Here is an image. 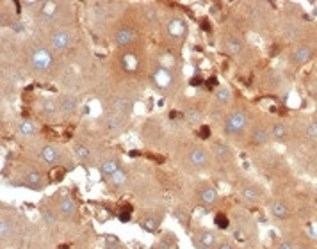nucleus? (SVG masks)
Segmentation results:
<instances>
[{
    "label": "nucleus",
    "mask_w": 317,
    "mask_h": 249,
    "mask_svg": "<svg viewBox=\"0 0 317 249\" xmlns=\"http://www.w3.org/2000/svg\"><path fill=\"white\" fill-rule=\"evenodd\" d=\"M153 80H155V84L161 89H166L168 86L171 84V75L168 73L164 68H161V69H157V71H155V75H153Z\"/></svg>",
    "instance_id": "bb28decb"
},
{
    "label": "nucleus",
    "mask_w": 317,
    "mask_h": 249,
    "mask_svg": "<svg viewBox=\"0 0 317 249\" xmlns=\"http://www.w3.org/2000/svg\"><path fill=\"white\" fill-rule=\"evenodd\" d=\"M305 134H307V137L310 139V141H317V121L308 123Z\"/></svg>",
    "instance_id": "c9c22d12"
},
{
    "label": "nucleus",
    "mask_w": 317,
    "mask_h": 249,
    "mask_svg": "<svg viewBox=\"0 0 317 249\" xmlns=\"http://www.w3.org/2000/svg\"><path fill=\"white\" fill-rule=\"evenodd\" d=\"M241 196L249 203H259L264 198V192L260 187L253 185V183H246V185L241 187Z\"/></svg>",
    "instance_id": "9b49d317"
},
{
    "label": "nucleus",
    "mask_w": 317,
    "mask_h": 249,
    "mask_svg": "<svg viewBox=\"0 0 317 249\" xmlns=\"http://www.w3.org/2000/svg\"><path fill=\"white\" fill-rule=\"evenodd\" d=\"M276 249H294L293 242H289V240H282L278 246H276Z\"/></svg>",
    "instance_id": "58836bf2"
},
{
    "label": "nucleus",
    "mask_w": 317,
    "mask_h": 249,
    "mask_svg": "<svg viewBox=\"0 0 317 249\" xmlns=\"http://www.w3.org/2000/svg\"><path fill=\"white\" fill-rule=\"evenodd\" d=\"M134 39H136V32L132 29H127V27L120 29L116 34H114V43H116L118 46H128Z\"/></svg>",
    "instance_id": "dca6fc26"
},
{
    "label": "nucleus",
    "mask_w": 317,
    "mask_h": 249,
    "mask_svg": "<svg viewBox=\"0 0 317 249\" xmlns=\"http://www.w3.org/2000/svg\"><path fill=\"white\" fill-rule=\"evenodd\" d=\"M210 162V153L207 148L203 146H196L191 150L189 153V164L196 169H203V167L209 166Z\"/></svg>",
    "instance_id": "20e7f679"
},
{
    "label": "nucleus",
    "mask_w": 317,
    "mask_h": 249,
    "mask_svg": "<svg viewBox=\"0 0 317 249\" xmlns=\"http://www.w3.org/2000/svg\"><path fill=\"white\" fill-rule=\"evenodd\" d=\"M105 246H107V249H118L120 248V240L116 237H112V235H107L105 237Z\"/></svg>",
    "instance_id": "e433bc0d"
},
{
    "label": "nucleus",
    "mask_w": 317,
    "mask_h": 249,
    "mask_svg": "<svg viewBox=\"0 0 317 249\" xmlns=\"http://www.w3.org/2000/svg\"><path fill=\"white\" fill-rule=\"evenodd\" d=\"M218 249H235V248L232 246V242H226V240H224V242H219V244H218Z\"/></svg>",
    "instance_id": "79ce46f5"
},
{
    "label": "nucleus",
    "mask_w": 317,
    "mask_h": 249,
    "mask_svg": "<svg viewBox=\"0 0 317 249\" xmlns=\"http://www.w3.org/2000/svg\"><path fill=\"white\" fill-rule=\"evenodd\" d=\"M29 63H30V68L34 69V71H38V73H47L54 66V55H52L50 50L39 46V48L32 50V54L29 57Z\"/></svg>",
    "instance_id": "f257e3e1"
},
{
    "label": "nucleus",
    "mask_w": 317,
    "mask_h": 249,
    "mask_svg": "<svg viewBox=\"0 0 317 249\" xmlns=\"http://www.w3.org/2000/svg\"><path fill=\"white\" fill-rule=\"evenodd\" d=\"M39 111H41V114L47 117H55L57 113H61V111H59V103L55 102V100H52V98L41 100V102H39Z\"/></svg>",
    "instance_id": "a211bd4d"
},
{
    "label": "nucleus",
    "mask_w": 317,
    "mask_h": 249,
    "mask_svg": "<svg viewBox=\"0 0 317 249\" xmlns=\"http://www.w3.org/2000/svg\"><path fill=\"white\" fill-rule=\"evenodd\" d=\"M269 212H271V215L273 217H276V219L283 221L287 219L289 215H291V212H289V206L283 203V201H273L271 203V206H269Z\"/></svg>",
    "instance_id": "6ab92c4d"
},
{
    "label": "nucleus",
    "mask_w": 317,
    "mask_h": 249,
    "mask_svg": "<svg viewBox=\"0 0 317 249\" xmlns=\"http://www.w3.org/2000/svg\"><path fill=\"white\" fill-rule=\"evenodd\" d=\"M0 235H2V240H7L13 235V226H11V221L7 217H2V221H0Z\"/></svg>",
    "instance_id": "2f4dec72"
},
{
    "label": "nucleus",
    "mask_w": 317,
    "mask_h": 249,
    "mask_svg": "<svg viewBox=\"0 0 317 249\" xmlns=\"http://www.w3.org/2000/svg\"><path fill=\"white\" fill-rule=\"evenodd\" d=\"M168 32H170L173 38H182L184 32H186V23H184L180 18H173L170 23H168Z\"/></svg>",
    "instance_id": "b1692460"
},
{
    "label": "nucleus",
    "mask_w": 317,
    "mask_h": 249,
    "mask_svg": "<svg viewBox=\"0 0 317 249\" xmlns=\"http://www.w3.org/2000/svg\"><path fill=\"white\" fill-rule=\"evenodd\" d=\"M122 64H123V69H125V71H136L137 69V57L134 54H127L122 59Z\"/></svg>",
    "instance_id": "7c9ffc66"
},
{
    "label": "nucleus",
    "mask_w": 317,
    "mask_h": 249,
    "mask_svg": "<svg viewBox=\"0 0 317 249\" xmlns=\"http://www.w3.org/2000/svg\"><path fill=\"white\" fill-rule=\"evenodd\" d=\"M159 249H171V242L164 237V239L159 242Z\"/></svg>",
    "instance_id": "a19ab883"
},
{
    "label": "nucleus",
    "mask_w": 317,
    "mask_h": 249,
    "mask_svg": "<svg viewBox=\"0 0 317 249\" xmlns=\"http://www.w3.org/2000/svg\"><path fill=\"white\" fill-rule=\"evenodd\" d=\"M72 41H73V39H72V34L64 29L55 30V32H52V36H50V45H52V48H54L55 52H64V50H68L70 46H72Z\"/></svg>",
    "instance_id": "7ed1b4c3"
},
{
    "label": "nucleus",
    "mask_w": 317,
    "mask_h": 249,
    "mask_svg": "<svg viewBox=\"0 0 317 249\" xmlns=\"http://www.w3.org/2000/svg\"><path fill=\"white\" fill-rule=\"evenodd\" d=\"M59 103V111L64 114V116H72V114L77 113L78 109V100L72 94H63V96L57 98Z\"/></svg>",
    "instance_id": "6e6552de"
},
{
    "label": "nucleus",
    "mask_w": 317,
    "mask_h": 249,
    "mask_svg": "<svg viewBox=\"0 0 317 249\" xmlns=\"http://www.w3.org/2000/svg\"><path fill=\"white\" fill-rule=\"evenodd\" d=\"M132 107H134V102L127 96H116V98H112V102H111L112 113L123 114V116H127V114L132 111Z\"/></svg>",
    "instance_id": "9d476101"
},
{
    "label": "nucleus",
    "mask_w": 317,
    "mask_h": 249,
    "mask_svg": "<svg viewBox=\"0 0 317 249\" xmlns=\"http://www.w3.org/2000/svg\"><path fill=\"white\" fill-rule=\"evenodd\" d=\"M187 121L193 123V125H198V123L203 121V113L200 109H189L187 111Z\"/></svg>",
    "instance_id": "473e14b6"
},
{
    "label": "nucleus",
    "mask_w": 317,
    "mask_h": 249,
    "mask_svg": "<svg viewBox=\"0 0 317 249\" xmlns=\"http://www.w3.org/2000/svg\"><path fill=\"white\" fill-rule=\"evenodd\" d=\"M39 158L45 164H49V166H55L57 162H61V152H59V148L54 146V144H45L39 150Z\"/></svg>",
    "instance_id": "0eeeda50"
},
{
    "label": "nucleus",
    "mask_w": 317,
    "mask_h": 249,
    "mask_svg": "<svg viewBox=\"0 0 317 249\" xmlns=\"http://www.w3.org/2000/svg\"><path fill=\"white\" fill-rule=\"evenodd\" d=\"M200 201L203 205H214L218 201V191L212 185H203L200 189Z\"/></svg>",
    "instance_id": "aec40b11"
},
{
    "label": "nucleus",
    "mask_w": 317,
    "mask_h": 249,
    "mask_svg": "<svg viewBox=\"0 0 317 249\" xmlns=\"http://www.w3.org/2000/svg\"><path fill=\"white\" fill-rule=\"evenodd\" d=\"M127 181H128V173L123 167L109 178V183H111L112 189H122L123 185H127Z\"/></svg>",
    "instance_id": "5701e85b"
},
{
    "label": "nucleus",
    "mask_w": 317,
    "mask_h": 249,
    "mask_svg": "<svg viewBox=\"0 0 317 249\" xmlns=\"http://www.w3.org/2000/svg\"><path fill=\"white\" fill-rule=\"evenodd\" d=\"M216 100L219 103H228L232 100V91L228 88H221L218 89V93H216Z\"/></svg>",
    "instance_id": "72a5a7b5"
},
{
    "label": "nucleus",
    "mask_w": 317,
    "mask_h": 249,
    "mask_svg": "<svg viewBox=\"0 0 317 249\" xmlns=\"http://www.w3.org/2000/svg\"><path fill=\"white\" fill-rule=\"evenodd\" d=\"M269 139H271V134H269V130L266 127H260V125H257V127L251 130V142H253V144H257V146H264V144H268Z\"/></svg>",
    "instance_id": "f3484780"
},
{
    "label": "nucleus",
    "mask_w": 317,
    "mask_h": 249,
    "mask_svg": "<svg viewBox=\"0 0 317 249\" xmlns=\"http://www.w3.org/2000/svg\"><path fill=\"white\" fill-rule=\"evenodd\" d=\"M55 210H57L61 215H64V217H72V215H75V212H77V203H75L70 196H63V198H59L57 200V208H55Z\"/></svg>",
    "instance_id": "f8f14e48"
},
{
    "label": "nucleus",
    "mask_w": 317,
    "mask_h": 249,
    "mask_svg": "<svg viewBox=\"0 0 317 249\" xmlns=\"http://www.w3.org/2000/svg\"><path fill=\"white\" fill-rule=\"evenodd\" d=\"M200 137H201V139H209V137H210L209 127H201L200 128Z\"/></svg>",
    "instance_id": "ea45409f"
},
{
    "label": "nucleus",
    "mask_w": 317,
    "mask_h": 249,
    "mask_svg": "<svg viewBox=\"0 0 317 249\" xmlns=\"http://www.w3.org/2000/svg\"><path fill=\"white\" fill-rule=\"evenodd\" d=\"M271 137L276 139V141H283L285 137H287V127L283 125V123H273V127L269 130Z\"/></svg>",
    "instance_id": "cd10ccee"
},
{
    "label": "nucleus",
    "mask_w": 317,
    "mask_h": 249,
    "mask_svg": "<svg viewBox=\"0 0 317 249\" xmlns=\"http://www.w3.org/2000/svg\"><path fill=\"white\" fill-rule=\"evenodd\" d=\"M212 153H214L216 158L221 162H226L232 158V150H230L226 144H223V142H216L214 146H212Z\"/></svg>",
    "instance_id": "412c9836"
},
{
    "label": "nucleus",
    "mask_w": 317,
    "mask_h": 249,
    "mask_svg": "<svg viewBox=\"0 0 317 249\" xmlns=\"http://www.w3.org/2000/svg\"><path fill=\"white\" fill-rule=\"evenodd\" d=\"M216 233L210 230H198L196 231V237H195V244L198 249H212L216 248Z\"/></svg>",
    "instance_id": "423d86ee"
},
{
    "label": "nucleus",
    "mask_w": 317,
    "mask_h": 249,
    "mask_svg": "<svg viewBox=\"0 0 317 249\" xmlns=\"http://www.w3.org/2000/svg\"><path fill=\"white\" fill-rule=\"evenodd\" d=\"M73 153L80 162H91L93 160V153L89 150V146L82 144V142H77L73 146Z\"/></svg>",
    "instance_id": "4be33fe9"
},
{
    "label": "nucleus",
    "mask_w": 317,
    "mask_h": 249,
    "mask_svg": "<svg viewBox=\"0 0 317 249\" xmlns=\"http://www.w3.org/2000/svg\"><path fill=\"white\" fill-rule=\"evenodd\" d=\"M22 178H24V180L20 181V185H25V187H29V189H34V191H39V189L43 187V176H41L39 171H36V169L27 171Z\"/></svg>",
    "instance_id": "1a4fd4ad"
},
{
    "label": "nucleus",
    "mask_w": 317,
    "mask_h": 249,
    "mask_svg": "<svg viewBox=\"0 0 317 249\" xmlns=\"http://www.w3.org/2000/svg\"><path fill=\"white\" fill-rule=\"evenodd\" d=\"M118 217H120V221H122V223H128V221H130V210H123V212H120V214H118Z\"/></svg>",
    "instance_id": "4c0bfd02"
},
{
    "label": "nucleus",
    "mask_w": 317,
    "mask_h": 249,
    "mask_svg": "<svg viewBox=\"0 0 317 249\" xmlns=\"http://www.w3.org/2000/svg\"><path fill=\"white\" fill-rule=\"evenodd\" d=\"M103 125H105V128H107V132L120 134V132H123V130H125V127H127V116L112 113V114H109V116L105 117Z\"/></svg>",
    "instance_id": "39448f33"
},
{
    "label": "nucleus",
    "mask_w": 317,
    "mask_h": 249,
    "mask_svg": "<svg viewBox=\"0 0 317 249\" xmlns=\"http://www.w3.org/2000/svg\"><path fill=\"white\" fill-rule=\"evenodd\" d=\"M57 13V4L55 2H45L43 7H41V16L47 20H52Z\"/></svg>",
    "instance_id": "c756f323"
},
{
    "label": "nucleus",
    "mask_w": 317,
    "mask_h": 249,
    "mask_svg": "<svg viewBox=\"0 0 317 249\" xmlns=\"http://www.w3.org/2000/svg\"><path fill=\"white\" fill-rule=\"evenodd\" d=\"M224 50H226V54H230V55L241 54V50H243V43H241V39L235 38V36H230V38L224 41Z\"/></svg>",
    "instance_id": "a878e982"
},
{
    "label": "nucleus",
    "mask_w": 317,
    "mask_h": 249,
    "mask_svg": "<svg viewBox=\"0 0 317 249\" xmlns=\"http://www.w3.org/2000/svg\"><path fill=\"white\" fill-rule=\"evenodd\" d=\"M18 132H20V136L25 137V139H32V137L38 136L39 125L36 121H32V119H25V121L20 123Z\"/></svg>",
    "instance_id": "4468645a"
},
{
    "label": "nucleus",
    "mask_w": 317,
    "mask_h": 249,
    "mask_svg": "<svg viewBox=\"0 0 317 249\" xmlns=\"http://www.w3.org/2000/svg\"><path fill=\"white\" fill-rule=\"evenodd\" d=\"M249 123V117L246 113H243V111H235V113H232L228 117H226V121H224V134L226 136H239V134H243L244 130H246V127H248Z\"/></svg>",
    "instance_id": "f03ea898"
},
{
    "label": "nucleus",
    "mask_w": 317,
    "mask_h": 249,
    "mask_svg": "<svg viewBox=\"0 0 317 249\" xmlns=\"http://www.w3.org/2000/svg\"><path fill=\"white\" fill-rule=\"evenodd\" d=\"M122 169V162L118 160V158H114V157H111V158H105V160L100 162V175L105 176V178H111L114 173H118Z\"/></svg>",
    "instance_id": "ddd939ff"
},
{
    "label": "nucleus",
    "mask_w": 317,
    "mask_h": 249,
    "mask_svg": "<svg viewBox=\"0 0 317 249\" xmlns=\"http://www.w3.org/2000/svg\"><path fill=\"white\" fill-rule=\"evenodd\" d=\"M214 223H216V226H218V228H221V230H226V228L230 226L228 217H226L224 214H218V215H216Z\"/></svg>",
    "instance_id": "f704fd0d"
},
{
    "label": "nucleus",
    "mask_w": 317,
    "mask_h": 249,
    "mask_svg": "<svg viewBox=\"0 0 317 249\" xmlns=\"http://www.w3.org/2000/svg\"><path fill=\"white\" fill-rule=\"evenodd\" d=\"M312 59V48L308 45H299L293 52V61L296 64H305Z\"/></svg>",
    "instance_id": "2eb2a0df"
},
{
    "label": "nucleus",
    "mask_w": 317,
    "mask_h": 249,
    "mask_svg": "<svg viewBox=\"0 0 317 249\" xmlns=\"http://www.w3.org/2000/svg\"><path fill=\"white\" fill-rule=\"evenodd\" d=\"M41 219H43V223L49 228H52V226H55L59 223V212L54 210V208H41Z\"/></svg>",
    "instance_id": "393cba45"
},
{
    "label": "nucleus",
    "mask_w": 317,
    "mask_h": 249,
    "mask_svg": "<svg viewBox=\"0 0 317 249\" xmlns=\"http://www.w3.org/2000/svg\"><path fill=\"white\" fill-rule=\"evenodd\" d=\"M161 225V219L155 217V215H148V217H143L141 219V228L146 231H155Z\"/></svg>",
    "instance_id": "c85d7f7f"
}]
</instances>
